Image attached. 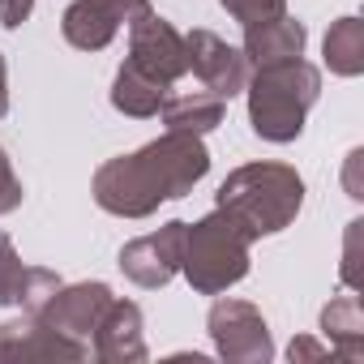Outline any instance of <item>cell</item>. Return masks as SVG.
Instances as JSON below:
<instances>
[{
  "label": "cell",
  "instance_id": "9a60e30c",
  "mask_svg": "<svg viewBox=\"0 0 364 364\" xmlns=\"http://www.w3.org/2000/svg\"><path fill=\"white\" fill-rule=\"evenodd\" d=\"M223 112H228V103L219 95H210V90H185V95H167L163 99L159 120L171 133H198V137H206L210 129L223 124Z\"/></svg>",
  "mask_w": 364,
  "mask_h": 364
},
{
  "label": "cell",
  "instance_id": "2e32d148",
  "mask_svg": "<svg viewBox=\"0 0 364 364\" xmlns=\"http://www.w3.org/2000/svg\"><path fill=\"white\" fill-rule=\"evenodd\" d=\"M321 334L338 360H364V309L360 296L343 291L321 309Z\"/></svg>",
  "mask_w": 364,
  "mask_h": 364
},
{
  "label": "cell",
  "instance_id": "e0dca14e",
  "mask_svg": "<svg viewBox=\"0 0 364 364\" xmlns=\"http://www.w3.org/2000/svg\"><path fill=\"white\" fill-rule=\"evenodd\" d=\"M321 56L334 77H360L364 73V22L355 14L330 22V31L321 39Z\"/></svg>",
  "mask_w": 364,
  "mask_h": 364
},
{
  "label": "cell",
  "instance_id": "44dd1931",
  "mask_svg": "<svg viewBox=\"0 0 364 364\" xmlns=\"http://www.w3.org/2000/svg\"><path fill=\"white\" fill-rule=\"evenodd\" d=\"M287 355H291V360H326V355H334V351L321 347V343H313V338H291Z\"/></svg>",
  "mask_w": 364,
  "mask_h": 364
},
{
  "label": "cell",
  "instance_id": "7402d4cb",
  "mask_svg": "<svg viewBox=\"0 0 364 364\" xmlns=\"http://www.w3.org/2000/svg\"><path fill=\"white\" fill-rule=\"evenodd\" d=\"M9 116V65H5V52H0V120Z\"/></svg>",
  "mask_w": 364,
  "mask_h": 364
},
{
  "label": "cell",
  "instance_id": "5bb4252c",
  "mask_svg": "<svg viewBox=\"0 0 364 364\" xmlns=\"http://www.w3.org/2000/svg\"><path fill=\"white\" fill-rule=\"evenodd\" d=\"M304 43H309L304 22H296L291 14H279V18H266V22L245 26L240 52H245V60L257 69V65H274V60L304 56Z\"/></svg>",
  "mask_w": 364,
  "mask_h": 364
},
{
  "label": "cell",
  "instance_id": "ac0fdd59",
  "mask_svg": "<svg viewBox=\"0 0 364 364\" xmlns=\"http://www.w3.org/2000/svg\"><path fill=\"white\" fill-rule=\"evenodd\" d=\"M219 5H223L240 26H253V22H266V18L287 14V0H219Z\"/></svg>",
  "mask_w": 364,
  "mask_h": 364
},
{
  "label": "cell",
  "instance_id": "277c9868",
  "mask_svg": "<svg viewBox=\"0 0 364 364\" xmlns=\"http://www.w3.org/2000/svg\"><path fill=\"white\" fill-rule=\"evenodd\" d=\"M249 266H253V240L223 210H210L206 219L185 223L180 274L189 279L198 296H223L249 274Z\"/></svg>",
  "mask_w": 364,
  "mask_h": 364
},
{
  "label": "cell",
  "instance_id": "3957f363",
  "mask_svg": "<svg viewBox=\"0 0 364 364\" xmlns=\"http://www.w3.org/2000/svg\"><path fill=\"white\" fill-rule=\"evenodd\" d=\"M249 95V124L262 141L287 146L304 133V120L313 103L321 99V69L309 65L304 56L257 65L245 82Z\"/></svg>",
  "mask_w": 364,
  "mask_h": 364
},
{
  "label": "cell",
  "instance_id": "8fae6325",
  "mask_svg": "<svg viewBox=\"0 0 364 364\" xmlns=\"http://www.w3.org/2000/svg\"><path fill=\"white\" fill-rule=\"evenodd\" d=\"M90 355L103 364H137L150 355L146 347V317L133 300L112 296V304L103 309L95 334H90Z\"/></svg>",
  "mask_w": 364,
  "mask_h": 364
},
{
  "label": "cell",
  "instance_id": "52a82bcc",
  "mask_svg": "<svg viewBox=\"0 0 364 364\" xmlns=\"http://www.w3.org/2000/svg\"><path fill=\"white\" fill-rule=\"evenodd\" d=\"M150 9V0H73L60 18V35L77 52H103L124 26H133Z\"/></svg>",
  "mask_w": 364,
  "mask_h": 364
},
{
  "label": "cell",
  "instance_id": "5b68a950",
  "mask_svg": "<svg viewBox=\"0 0 364 364\" xmlns=\"http://www.w3.org/2000/svg\"><path fill=\"white\" fill-rule=\"evenodd\" d=\"M124 69L171 95V86L189 73L185 35H180L167 18H159L154 9L141 14V18L129 26V56H124Z\"/></svg>",
  "mask_w": 364,
  "mask_h": 364
},
{
  "label": "cell",
  "instance_id": "ba28073f",
  "mask_svg": "<svg viewBox=\"0 0 364 364\" xmlns=\"http://www.w3.org/2000/svg\"><path fill=\"white\" fill-rule=\"evenodd\" d=\"M180 253H185V223L171 219V223H163L159 232L129 240V245L120 249L116 266H120V274H124L129 283H137V287H146V291H159V287H167V283L180 274Z\"/></svg>",
  "mask_w": 364,
  "mask_h": 364
},
{
  "label": "cell",
  "instance_id": "6da1fadb",
  "mask_svg": "<svg viewBox=\"0 0 364 364\" xmlns=\"http://www.w3.org/2000/svg\"><path fill=\"white\" fill-rule=\"evenodd\" d=\"M210 171V150L198 133H163L146 141L133 154L107 159L95 180L90 193L99 210L116 219H150L163 202H180L193 193V185Z\"/></svg>",
  "mask_w": 364,
  "mask_h": 364
},
{
  "label": "cell",
  "instance_id": "8992f818",
  "mask_svg": "<svg viewBox=\"0 0 364 364\" xmlns=\"http://www.w3.org/2000/svg\"><path fill=\"white\" fill-rule=\"evenodd\" d=\"M206 330H210L219 360H228V364H270L274 360L270 326H266L262 309L249 300L219 296L206 313Z\"/></svg>",
  "mask_w": 364,
  "mask_h": 364
},
{
  "label": "cell",
  "instance_id": "7a4b0ae2",
  "mask_svg": "<svg viewBox=\"0 0 364 364\" xmlns=\"http://www.w3.org/2000/svg\"><path fill=\"white\" fill-rule=\"evenodd\" d=\"M215 210H223L249 240L274 236L304 210V176L291 163H245L219 185Z\"/></svg>",
  "mask_w": 364,
  "mask_h": 364
},
{
  "label": "cell",
  "instance_id": "9c48e42d",
  "mask_svg": "<svg viewBox=\"0 0 364 364\" xmlns=\"http://www.w3.org/2000/svg\"><path fill=\"white\" fill-rule=\"evenodd\" d=\"M185 56H189V73L202 82V90L219 95L223 103L236 99V95H245V82H249L253 65L245 60L240 48H232L215 31H206V26L189 31L185 35Z\"/></svg>",
  "mask_w": 364,
  "mask_h": 364
},
{
  "label": "cell",
  "instance_id": "4fadbf2b",
  "mask_svg": "<svg viewBox=\"0 0 364 364\" xmlns=\"http://www.w3.org/2000/svg\"><path fill=\"white\" fill-rule=\"evenodd\" d=\"M65 279L48 266H26L9 240V232H0V309H22V313H35Z\"/></svg>",
  "mask_w": 364,
  "mask_h": 364
},
{
  "label": "cell",
  "instance_id": "d6986e66",
  "mask_svg": "<svg viewBox=\"0 0 364 364\" xmlns=\"http://www.w3.org/2000/svg\"><path fill=\"white\" fill-rule=\"evenodd\" d=\"M22 198H26V189H22L18 171H14V159H9L5 146H0V215H14L22 206Z\"/></svg>",
  "mask_w": 364,
  "mask_h": 364
},
{
  "label": "cell",
  "instance_id": "30bf717a",
  "mask_svg": "<svg viewBox=\"0 0 364 364\" xmlns=\"http://www.w3.org/2000/svg\"><path fill=\"white\" fill-rule=\"evenodd\" d=\"M112 304V287L107 283H60L39 309H35V317H43L52 330H60L65 338H73V343H86L90 347V334H95V326H99V317H103V309Z\"/></svg>",
  "mask_w": 364,
  "mask_h": 364
},
{
  "label": "cell",
  "instance_id": "7c38bea8",
  "mask_svg": "<svg viewBox=\"0 0 364 364\" xmlns=\"http://www.w3.org/2000/svg\"><path fill=\"white\" fill-rule=\"evenodd\" d=\"M90 347L65 338L60 330H52L43 317L22 313V321H5L0 326V360H86Z\"/></svg>",
  "mask_w": 364,
  "mask_h": 364
},
{
  "label": "cell",
  "instance_id": "ffe728a7",
  "mask_svg": "<svg viewBox=\"0 0 364 364\" xmlns=\"http://www.w3.org/2000/svg\"><path fill=\"white\" fill-rule=\"evenodd\" d=\"M35 14V0H0V26L5 31H18L22 22H31Z\"/></svg>",
  "mask_w": 364,
  "mask_h": 364
}]
</instances>
